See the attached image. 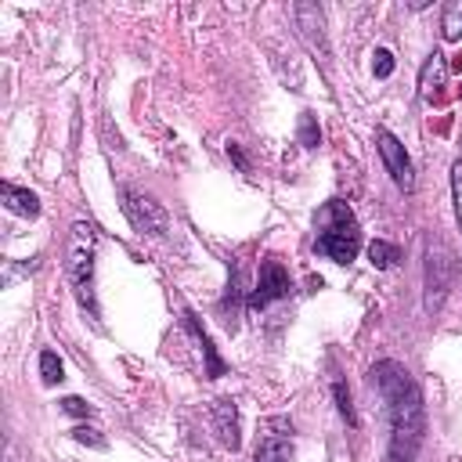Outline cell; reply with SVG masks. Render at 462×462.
Listing matches in <instances>:
<instances>
[{
  "instance_id": "cell-2",
  "label": "cell",
  "mask_w": 462,
  "mask_h": 462,
  "mask_svg": "<svg viewBox=\"0 0 462 462\" xmlns=\"http://www.w3.org/2000/svg\"><path fill=\"white\" fill-rule=\"evenodd\" d=\"M314 249L332 263H350L361 249V227L343 199H328L314 213Z\"/></svg>"
},
{
  "instance_id": "cell-10",
  "label": "cell",
  "mask_w": 462,
  "mask_h": 462,
  "mask_svg": "<svg viewBox=\"0 0 462 462\" xmlns=\"http://www.w3.org/2000/svg\"><path fill=\"white\" fill-rule=\"evenodd\" d=\"M292 458V437L285 433V422H274L263 440L256 444V458L253 462H289Z\"/></svg>"
},
{
  "instance_id": "cell-15",
  "label": "cell",
  "mask_w": 462,
  "mask_h": 462,
  "mask_svg": "<svg viewBox=\"0 0 462 462\" xmlns=\"http://www.w3.org/2000/svg\"><path fill=\"white\" fill-rule=\"evenodd\" d=\"M368 256H372V263L375 267H393L397 263V245H390V242H383V238H375L372 245H368Z\"/></svg>"
},
{
  "instance_id": "cell-13",
  "label": "cell",
  "mask_w": 462,
  "mask_h": 462,
  "mask_svg": "<svg viewBox=\"0 0 462 462\" xmlns=\"http://www.w3.org/2000/svg\"><path fill=\"white\" fill-rule=\"evenodd\" d=\"M184 325H188V332L195 336V343L202 346V357H206V379H217V375H224V361L217 357V350H213L209 336L199 328V321H195V314H191V310H184Z\"/></svg>"
},
{
  "instance_id": "cell-21",
  "label": "cell",
  "mask_w": 462,
  "mask_h": 462,
  "mask_svg": "<svg viewBox=\"0 0 462 462\" xmlns=\"http://www.w3.org/2000/svg\"><path fill=\"white\" fill-rule=\"evenodd\" d=\"M61 408H65L69 415H90V404H87V401H79V397H65V401H61Z\"/></svg>"
},
{
  "instance_id": "cell-7",
  "label": "cell",
  "mask_w": 462,
  "mask_h": 462,
  "mask_svg": "<svg viewBox=\"0 0 462 462\" xmlns=\"http://www.w3.org/2000/svg\"><path fill=\"white\" fill-rule=\"evenodd\" d=\"M375 144H379L383 166H386V173L393 177V184H397L401 191H411V188H415V170H411V159H408L404 144H401L390 130H375Z\"/></svg>"
},
{
  "instance_id": "cell-1",
  "label": "cell",
  "mask_w": 462,
  "mask_h": 462,
  "mask_svg": "<svg viewBox=\"0 0 462 462\" xmlns=\"http://www.w3.org/2000/svg\"><path fill=\"white\" fill-rule=\"evenodd\" d=\"M372 386L379 390L390 419V462H415L426 433V415H422V390L411 379V372L401 361H375L368 372Z\"/></svg>"
},
{
  "instance_id": "cell-12",
  "label": "cell",
  "mask_w": 462,
  "mask_h": 462,
  "mask_svg": "<svg viewBox=\"0 0 462 462\" xmlns=\"http://www.w3.org/2000/svg\"><path fill=\"white\" fill-rule=\"evenodd\" d=\"M0 195H4L7 209L18 213V217H36V213H40V199H36L29 188H18V184L4 180V184H0Z\"/></svg>"
},
{
  "instance_id": "cell-6",
  "label": "cell",
  "mask_w": 462,
  "mask_h": 462,
  "mask_svg": "<svg viewBox=\"0 0 462 462\" xmlns=\"http://www.w3.org/2000/svg\"><path fill=\"white\" fill-rule=\"evenodd\" d=\"M292 282H289V271L282 267L278 256H263L260 260V278H256V289L249 292V310H260L282 296H289Z\"/></svg>"
},
{
  "instance_id": "cell-22",
  "label": "cell",
  "mask_w": 462,
  "mask_h": 462,
  "mask_svg": "<svg viewBox=\"0 0 462 462\" xmlns=\"http://www.w3.org/2000/svg\"><path fill=\"white\" fill-rule=\"evenodd\" d=\"M72 437H76L79 444H94V448H105V440H101V437H94V430H87V426H76V430H72Z\"/></svg>"
},
{
  "instance_id": "cell-9",
  "label": "cell",
  "mask_w": 462,
  "mask_h": 462,
  "mask_svg": "<svg viewBox=\"0 0 462 462\" xmlns=\"http://www.w3.org/2000/svg\"><path fill=\"white\" fill-rule=\"evenodd\" d=\"M209 422H213V433L224 448H238L242 444V433H238V404L231 397H217L209 404Z\"/></svg>"
},
{
  "instance_id": "cell-3",
  "label": "cell",
  "mask_w": 462,
  "mask_h": 462,
  "mask_svg": "<svg viewBox=\"0 0 462 462\" xmlns=\"http://www.w3.org/2000/svg\"><path fill=\"white\" fill-rule=\"evenodd\" d=\"M94 249H97V231L87 220H76L69 231V245H65V274L72 282V292L79 300V307L97 318V300H94Z\"/></svg>"
},
{
  "instance_id": "cell-8",
  "label": "cell",
  "mask_w": 462,
  "mask_h": 462,
  "mask_svg": "<svg viewBox=\"0 0 462 462\" xmlns=\"http://www.w3.org/2000/svg\"><path fill=\"white\" fill-rule=\"evenodd\" d=\"M296 25H300V36L307 40V47L318 54V58H328V40H325V14L318 4H296Z\"/></svg>"
},
{
  "instance_id": "cell-19",
  "label": "cell",
  "mask_w": 462,
  "mask_h": 462,
  "mask_svg": "<svg viewBox=\"0 0 462 462\" xmlns=\"http://www.w3.org/2000/svg\"><path fill=\"white\" fill-rule=\"evenodd\" d=\"M318 141H321V134H318V126H314V116H310V112H303V116H300V144L314 148Z\"/></svg>"
},
{
  "instance_id": "cell-11",
  "label": "cell",
  "mask_w": 462,
  "mask_h": 462,
  "mask_svg": "<svg viewBox=\"0 0 462 462\" xmlns=\"http://www.w3.org/2000/svg\"><path fill=\"white\" fill-rule=\"evenodd\" d=\"M444 79H448V65H444V54L433 51L419 72V97L422 101H440L444 94Z\"/></svg>"
},
{
  "instance_id": "cell-18",
  "label": "cell",
  "mask_w": 462,
  "mask_h": 462,
  "mask_svg": "<svg viewBox=\"0 0 462 462\" xmlns=\"http://www.w3.org/2000/svg\"><path fill=\"white\" fill-rule=\"evenodd\" d=\"M451 199H455V220L462 231V159L451 166Z\"/></svg>"
},
{
  "instance_id": "cell-23",
  "label": "cell",
  "mask_w": 462,
  "mask_h": 462,
  "mask_svg": "<svg viewBox=\"0 0 462 462\" xmlns=\"http://www.w3.org/2000/svg\"><path fill=\"white\" fill-rule=\"evenodd\" d=\"M227 155H231V159H235V162H238V170H249V159H245V152H242V148H238V144H235V141H231V144H227Z\"/></svg>"
},
{
  "instance_id": "cell-14",
  "label": "cell",
  "mask_w": 462,
  "mask_h": 462,
  "mask_svg": "<svg viewBox=\"0 0 462 462\" xmlns=\"http://www.w3.org/2000/svg\"><path fill=\"white\" fill-rule=\"evenodd\" d=\"M440 32H444V40H462V0L444 4V14H440Z\"/></svg>"
},
{
  "instance_id": "cell-16",
  "label": "cell",
  "mask_w": 462,
  "mask_h": 462,
  "mask_svg": "<svg viewBox=\"0 0 462 462\" xmlns=\"http://www.w3.org/2000/svg\"><path fill=\"white\" fill-rule=\"evenodd\" d=\"M40 375H43L47 386H54V383L65 379V375H61V361H58L54 350H43V354H40Z\"/></svg>"
},
{
  "instance_id": "cell-24",
  "label": "cell",
  "mask_w": 462,
  "mask_h": 462,
  "mask_svg": "<svg viewBox=\"0 0 462 462\" xmlns=\"http://www.w3.org/2000/svg\"><path fill=\"white\" fill-rule=\"evenodd\" d=\"M451 69H455V72H462V54H455V61H451Z\"/></svg>"
},
{
  "instance_id": "cell-5",
  "label": "cell",
  "mask_w": 462,
  "mask_h": 462,
  "mask_svg": "<svg viewBox=\"0 0 462 462\" xmlns=\"http://www.w3.org/2000/svg\"><path fill=\"white\" fill-rule=\"evenodd\" d=\"M119 195H123V213L130 217V224H134L141 235L162 238V235L170 231V217H166V209H162L152 195H144V191H137V188H130V184H123Z\"/></svg>"
},
{
  "instance_id": "cell-20",
  "label": "cell",
  "mask_w": 462,
  "mask_h": 462,
  "mask_svg": "<svg viewBox=\"0 0 462 462\" xmlns=\"http://www.w3.org/2000/svg\"><path fill=\"white\" fill-rule=\"evenodd\" d=\"M372 72H375L379 79H386V76L393 72V54H390L386 47H379V51H375V61H372Z\"/></svg>"
},
{
  "instance_id": "cell-4",
  "label": "cell",
  "mask_w": 462,
  "mask_h": 462,
  "mask_svg": "<svg viewBox=\"0 0 462 462\" xmlns=\"http://www.w3.org/2000/svg\"><path fill=\"white\" fill-rule=\"evenodd\" d=\"M451 285H455V253L444 238H430L426 242V267H422V289H426L422 307H426V314H437L444 307Z\"/></svg>"
},
{
  "instance_id": "cell-17",
  "label": "cell",
  "mask_w": 462,
  "mask_h": 462,
  "mask_svg": "<svg viewBox=\"0 0 462 462\" xmlns=\"http://www.w3.org/2000/svg\"><path fill=\"white\" fill-rule=\"evenodd\" d=\"M332 397H336V408H339V415L354 426L357 422V415H354V404H350V393H346V386H343V379H332Z\"/></svg>"
}]
</instances>
